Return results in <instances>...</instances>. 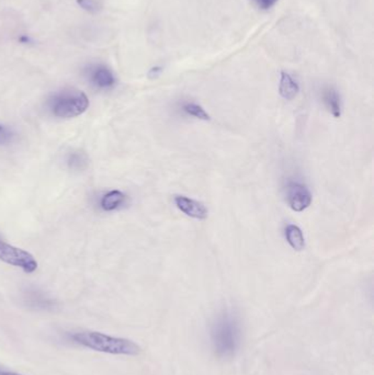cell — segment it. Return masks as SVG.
<instances>
[{"instance_id": "1", "label": "cell", "mask_w": 374, "mask_h": 375, "mask_svg": "<svg viewBox=\"0 0 374 375\" xmlns=\"http://www.w3.org/2000/svg\"><path fill=\"white\" fill-rule=\"evenodd\" d=\"M241 319L232 311H223L212 322L210 341L214 354L221 359L232 358L242 344Z\"/></svg>"}, {"instance_id": "15", "label": "cell", "mask_w": 374, "mask_h": 375, "mask_svg": "<svg viewBox=\"0 0 374 375\" xmlns=\"http://www.w3.org/2000/svg\"><path fill=\"white\" fill-rule=\"evenodd\" d=\"M77 4L81 9L91 14H96L102 7L99 0H77Z\"/></svg>"}, {"instance_id": "13", "label": "cell", "mask_w": 374, "mask_h": 375, "mask_svg": "<svg viewBox=\"0 0 374 375\" xmlns=\"http://www.w3.org/2000/svg\"><path fill=\"white\" fill-rule=\"evenodd\" d=\"M66 164L71 170L83 171L89 165V158L83 150H74L67 155Z\"/></svg>"}, {"instance_id": "18", "label": "cell", "mask_w": 374, "mask_h": 375, "mask_svg": "<svg viewBox=\"0 0 374 375\" xmlns=\"http://www.w3.org/2000/svg\"><path fill=\"white\" fill-rule=\"evenodd\" d=\"M161 67H154V68L151 69V71H149V77H152V78H154V77L158 76V75L161 74Z\"/></svg>"}, {"instance_id": "3", "label": "cell", "mask_w": 374, "mask_h": 375, "mask_svg": "<svg viewBox=\"0 0 374 375\" xmlns=\"http://www.w3.org/2000/svg\"><path fill=\"white\" fill-rule=\"evenodd\" d=\"M46 107L55 118L71 119L87 111L89 99L79 89L65 88L53 93L46 101Z\"/></svg>"}, {"instance_id": "14", "label": "cell", "mask_w": 374, "mask_h": 375, "mask_svg": "<svg viewBox=\"0 0 374 375\" xmlns=\"http://www.w3.org/2000/svg\"><path fill=\"white\" fill-rule=\"evenodd\" d=\"M183 110L186 113L189 114L191 117L197 118V119L204 120V121L210 120V115H208V112L201 106L197 105V103H186L183 106Z\"/></svg>"}, {"instance_id": "8", "label": "cell", "mask_w": 374, "mask_h": 375, "mask_svg": "<svg viewBox=\"0 0 374 375\" xmlns=\"http://www.w3.org/2000/svg\"><path fill=\"white\" fill-rule=\"evenodd\" d=\"M24 299L26 307L36 311H50L54 307V302L39 290L26 291Z\"/></svg>"}, {"instance_id": "4", "label": "cell", "mask_w": 374, "mask_h": 375, "mask_svg": "<svg viewBox=\"0 0 374 375\" xmlns=\"http://www.w3.org/2000/svg\"><path fill=\"white\" fill-rule=\"evenodd\" d=\"M0 260L26 273H34L38 269V262L30 252L14 247L3 240H0Z\"/></svg>"}, {"instance_id": "9", "label": "cell", "mask_w": 374, "mask_h": 375, "mask_svg": "<svg viewBox=\"0 0 374 375\" xmlns=\"http://www.w3.org/2000/svg\"><path fill=\"white\" fill-rule=\"evenodd\" d=\"M126 195L120 190H111L104 193L100 199L99 205L102 211L113 212L126 205Z\"/></svg>"}, {"instance_id": "10", "label": "cell", "mask_w": 374, "mask_h": 375, "mask_svg": "<svg viewBox=\"0 0 374 375\" xmlns=\"http://www.w3.org/2000/svg\"><path fill=\"white\" fill-rule=\"evenodd\" d=\"M298 91H300V87L295 79L285 71H282L279 85V93L281 97L284 99L292 100L298 96Z\"/></svg>"}, {"instance_id": "17", "label": "cell", "mask_w": 374, "mask_h": 375, "mask_svg": "<svg viewBox=\"0 0 374 375\" xmlns=\"http://www.w3.org/2000/svg\"><path fill=\"white\" fill-rule=\"evenodd\" d=\"M261 9L268 10L273 8L279 0H253Z\"/></svg>"}, {"instance_id": "7", "label": "cell", "mask_w": 374, "mask_h": 375, "mask_svg": "<svg viewBox=\"0 0 374 375\" xmlns=\"http://www.w3.org/2000/svg\"><path fill=\"white\" fill-rule=\"evenodd\" d=\"M175 203L178 209L192 219L206 220L208 217V209L201 202L183 197V195H177L175 197Z\"/></svg>"}, {"instance_id": "11", "label": "cell", "mask_w": 374, "mask_h": 375, "mask_svg": "<svg viewBox=\"0 0 374 375\" xmlns=\"http://www.w3.org/2000/svg\"><path fill=\"white\" fill-rule=\"evenodd\" d=\"M323 101H324L325 107L327 108L333 117L340 118L341 100L336 89L332 88V87L325 89L324 93H323Z\"/></svg>"}, {"instance_id": "2", "label": "cell", "mask_w": 374, "mask_h": 375, "mask_svg": "<svg viewBox=\"0 0 374 375\" xmlns=\"http://www.w3.org/2000/svg\"><path fill=\"white\" fill-rule=\"evenodd\" d=\"M74 344L102 354L114 356H138L142 351L136 342L126 338L114 337L99 332H79L69 336Z\"/></svg>"}, {"instance_id": "6", "label": "cell", "mask_w": 374, "mask_h": 375, "mask_svg": "<svg viewBox=\"0 0 374 375\" xmlns=\"http://www.w3.org/2000/svg\"><path fill=\"white\" fill-rule=\"evenodd\" d=\"M287 202L293 211H304L312 203V193L303 183H290L287 187Z\"/></svg>"}, {"instance_id": "12", "label": "cell", "mask_w": 374, "mask_h": 375, "mask_svg": "<svg viewBox=\"0 0 374 375\" xmlns=\"http://www.w3.org/2000/svg\"><path fill=\"white\" fill-rule=\"evenodd\" d=\"M285 238L294 250L301 252L305 247L303 232L296 225H288L285 227Z\"/></svg>"}, {"instance_id": "5", "label": "cell", "mask_w": 374, "mask_h": 375, "mask_svg": "<svg viewBox=\"0 0 374 375\" xmlns=\"http://www.w3.org/2000/svg\"><path fill=\"white\" fill-rule=\"evenodd\" d=\"M85 76L89 83L98 91H109L116 83L113 71L103 64L89 65L85 69Z\"/></svg>"}, {"instance_id": "16", "label": "cell", "mask_w": 374, "mask_h": 375, "mask_svg": "<svg viewBox=\"0 0 374 375\" xmlns=\"http://www.w3.org/2000/svg\"><path fill=\"white\" fill-rule=\"evenodd\" d=\"M16 138V133L7 126L0 124V145H8L10 143L14 142Z\"/></svg>"}, {"instance_id": "19", "label": "cell", "mask_w": 374, "mask_h": 375, "mask_svg": "<svg viewBox=\"0 0 374 375\" xmlns=\"http://www.w3.org/2000/svg\"><path fill=\"white\" fill-rule=\"evenodd\" d=\"M0 375H24L20 373L12 372V371L3 370L0 369Z\"/></svg>"}]
</instances>
